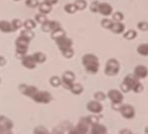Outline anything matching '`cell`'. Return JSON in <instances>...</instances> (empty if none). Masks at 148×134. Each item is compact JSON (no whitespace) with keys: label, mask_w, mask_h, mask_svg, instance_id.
<instances>
[{"label":"cell","mask_w":148,"mask_h":134,"mask_svg":"<svg viewBox=\"0 0 148 134\" xmlns=\"http://www.w3.org/2000/svg\"><path fill=\"white\" fill-rule=\"evenodd\" d=\"M82 64L85 70L89 74H97L100 68V61L94 53H86L82 56Z\"/></svg>","instance_id":"6da1fadb"},{"label":"cell","mask_w":148,"mask_h":134,"mask_svg":"<svg viewBox=\"0 0 148 134\" xmlns=\"http://www.w3.org/2000/svg\"><path fill=\"white\" fill-rule=\"evenodd\" d=\"M31 40H29L28 38L24 37V36L20 35L15 40V45H16V57L19 59H22L24 56L27 54L29 44H30Z\"/></svg>","instance_id":"7a4b0ae2"},{"label":"cell","mask_w":148,"mask_h":134,"mask_svg":"<svg viewBox=\"0 0 148 134\" xmlns=\"http://www.w3.org/2000/svg\"><path fill=\"white\" fill-rule=\"evenodd\" d=\"M90 126L91 125L88 122L87 117L83 116L78 120V122L75 126H72L70 128V130L68 131V134H87Z\"/></svg>","instance_id":"3957f363"},{"label":"cell","mask_w":148,"mask_h":134,"mask_svg":"<svg viewBox=\"0 0 148 134\" xmlns=\"http://www.w3.org/2000/svg\"><path fill=\"white\" fill-rule=\"evenodd\" d=\"M121 69V64L118 59L116 58H110L106 62V66H105V74L108 76H116L118 75Z\"/></svg>","instance_id":"277c9868"},{"label":"cell","mask_w":148,"mask_h":134,"mask_svg":"<svg viewBox=\"0 0 148 134\" xmlns=\"http://www.w3.org/2000/svg\"><path fill=\"white\" fill-rule=\"evenodd\" d=\"M37 104H49L52 100V96L47 91H38L36 94L31 98Z\"/></svg>","instance_id":"5b68a950"},{"label":"cell","mask_w":148,"mask_h":134,"mask_svg":"<svg viewBox=\"0 0 148 134\" xmlns=\"http://www.w3.org/2000/svg\"><path fill=\"white\" fill-rule=\"evenodd\" d=\"M76 80V75L74 74L72 71L67 70L65 72H63L62 76H61V81H62V84L61 86L66 90H70L72 84L75 82Z\"/></svg>","instance_id":"8992f818"},{"label":"cell","mask_w":148,"mask_h":134,"mask_svg":"<svg viewBox=\"0 0 148 134\" xmlns=\"http://www.w3.org/2000/svg\"><path fill=\"white\" fill-rule=\"evenodd\" d=\"M120 113L125 119H132L135 116V109L131 105L123 104L120 109Z\"/></svg>","instance_id":"52a82bcc"},{"label":"cell","mask_w":148,"mask_h":134,"mask_svg":"<svg viewBox=\"0 0 148 134\" xmlns=\"http://www.w3.org/2000/svg\"><path fill=\"white\" fill-rule=\"evenodd\" d=\"M18 89L21 92V94H23L26 97L32 98L36 93L38 92V88L36 86L33 85H28V84H20L18 86Z\"/></svg>","instance_id":"ba28073f"},{"label":"cell","mask_w":148,"mask_h":134,"mask_svg":"<svg viewBox=\"0 0 148 134\" xmlns=\"http://www.w3.org/2000/svg\"><path fill=\"white\" fill-rule=\"evenodd\" d=\"M72 124L69 121L65 120L62 121L61 123H59L58 125H56V127L52 129L51 133L52 134H68V131L70 130V128L72 127Z\"/></svg>","instance_id":"9c48e42d"},{"label":"cell","mask_w":148,"mask_h":134,"mask_svg":"<svg viewBox=\"0 0 148 134\" xmlns=\"http://www.w3.org/2000/svg\"><path fill=\"white\" fill-rule=\"evenodd\" d=\"M107 97L111 100V103H123V99H125L123 93L120 90H116V89L110 90L108 94H107Z\"/></svg>","instance_id":"30bf717a"},{"label":"cell","mask_w":148,"mask_h":134,"mask_svg":"<svg viewBox=\"0 0 148 134\" xmlns=\"http://www.w3.org/2000/svg\"><path fill=\"white\" fill-rule=\"evenodd\" d=\"M86 107L93 114H100L103 111V105L101 104V102H98L96 100L88 102Z\"/></svg>","instance_id":"8fae6325"},{"label":"cell","mask_w":148,"mask_h":134,"mask_svg":"<svg viewBox=\"0 0 148 134\" xmlns=\"http://www.w3.org/2000/svg\"><path fill=\"white\" fill-rule=\"evenodd\" d=\"M56 44L57 45V47H58V49L60 50V51H62V50L66 49L72 47L73 42H72V40H71L70 38H68V37H66V36H65V37L57 40L56 42Z\"/></svg>","instance_id":"7c38bea8"},{"label":"cell","mask_w":148,"mask_h":134,"mask_svg":"<svg viewBox=\"0 0 148 134\" xmlns=\"http://www.w3.org/2000/svg\"><path fill=\"white\" fill-rule=\"evenodd\" d=\"M108 133V129L104 124L98 122L96 124H93L90 126L89 131L87 134H107Z\"/></svg>","instance_id":"4fadbf2b"},{"label":"cell","mask_w":148,"mask_h":134,"mask_svg":"<svg viewBox=\"0 0 148 134\" xmlns=\"http://www.w3.org/2000/svg\"><path fill=\"white\" fill-rule=\"evenodd\" d=\"M61 28L60 24L56 21H49L47 20L46 23H44L42 25V30L44 31L45 33H51L53 31L57 30V29Z\"/></svg>","instance_id":"5bb4252c"},{"label":"cell","mask_w":148,"mask_h":134,"mask_svg":"<svg viewBox=\"0 0 148 134\" xmlns=\"http://www.w3.org/2000/svg\"><path fill=\"white\" fill-rule=\"evenodd\" d=\"M21 62H22V65L27 69H35L37 67V62L35 61L33 55H30V54H26L25 56L21 59Z\"/></svg>","instance_id":"9a60e30c"},{"label":"cell","mask_w":148,"mask_h":134,"mask_svg":"<svg viewBox=\"0 0 148 134\" xmlns=\"http://www.w3.org/2000/svg\"><path fill=\"white\" fill-rule=\"evenodd\" d=\"M14 122L11 118L6 116H0V131L6 129H13Z\"/></svg>","instance_id":"2e32d148"},{"label":"cell","mask_w":148,"mask_h":134,"mask_svg":"<svg viewBox=\"0 0 148 134\" xmlns=\"http://www.w3.org/2000/svg\"><path fill=\"white\" fill-rule=\"evenodd\" d=\"M98 13H100L105 17L111 16L113 14V7H112L111 4L107 3V2H100Z\"/></svg>","instance_id":"e0dca14e"},{"label":"cell","mask_w":148,"mask_h":134,"mask_svg":"<svg viewBox=\"0 0 148 134\" xmlns=\"http://www.w3.org/2000/svg\"><path fill=\"white\" fill-rule=\"evenodd\" d=\"M133 74L138 79H144L148 76V68L145 65L139 64V65L135 66L134 70H133Z\"/></svg>","instance_id":"ac0fdd59"},{"label":"cell","mask_w":148,"mask_h":134,"mask_svg":"<svg viewBox=\"0 0 148 134\" xmlns=\"http://www.w3.org/2000/svg\"><path fill=\"white\" fill-rule=\"evenodd\" d=\"M0 32L8 34V33L15 32V30H14V28L12 27V24L10 22L5 21V20H2V21H0Z\"/></svg>","instance_id":"d6986e66"},{"label":"cell","mask_w":148,"mask_h":134,"mask_svg":"<svg viewBox=\"0 0 148 134\" xmlns=\"http://www.w3.org/2000/svg\"><path fill=\"white\" fill-rule=\"evenodd\" d=\"M123 82H125L128 85V87H130V89H132L133 86H134L137 82H139V79H138L133 73H130L125 77Z\"/></svg>","instance_id":"ffe728a7"},{"label":"cell","mask_w":148,"mask_h":134,"mask_svg":"<svg viewBox=\"0 0 148 134\" xmlns=\"http://www.w3.org/2000/svg\"><path fill=\"white\" fill-rule=\"evenodd\" d=\"M38 8H39V12L40 14L47 15V14H49V13H51V12L52 5H51V4H49V2H47V1H42V3L39 4Z\"/></svg>","instance_id":"44dd1931"},{"label":"cell","mask_w":148,"mask_h":134,"mask_svg":"<svg viewBox=\"0 0 148 134\" xmlns=\"http://www.w3.org/2000/svg\"><path fill=\"white\" fill-rule=\"evenodd\" d=\"M110 30H111L114 34H116V35H120V34L125 33V26L121 22H114L113 26H112Z\"/></svg>","instance_id":"7402d4cb"},{"label":"cell","mask_w":148,"mask_h":134,"mask_svg":"<svg viewBox=\"0 0 148 134\" xmlns=\"http://www.w3.org/2000/svg\"><path fill=\"white\" fill-rule=\"evenodd\" d=\"M69 91H70L73 95L78 96V95H81L83 92H84V87H83V85H81L80 83H75V82H74Z\"/></svg>","instance_id":"603a6c76"},{"label":"cell","mask_w":148,"mask_h":134,"mask_svg":"<svg viewBox=\"0 0 148 134\" xmlns=\"http://www.w3.org/2000/svg\"><path fill=\"white\" fill-rule=\"evenodd\" d=\"M65 36H66L65 31L62 30V29H61V28L57 29V30H56V31H53V32H51V39L53 40L54 42H56L57 40L61 39V38L65 37Z\"/></svg>","instance_id":"cb8c5ba5"},{"label":"cell","mask_w":148,"mask_h":134,"mask_svg":"<svg viewBox=\"0 0 148 134\" xmlns=\"http://www.w3.org/2000/svg\"><path fill=\"white\" fill-rule=\"evenodd\" d=\"M33 57H34L35 61L37 62V64H42L47 60V55L42 51L35 52V53L33 54Z\"/></svg>","instance_id":"d4e9b609"},{"label":"cell","mask_w":148,"mask_h":134,"mask_svg":"<svg viewBox=\"0 0 148 134\" xmlns=\"http://www.w3.org/2000/svg\"><path fill=\"white\" fill-rule=\"evenodd\" d=\"M136 51L138 54L142 56H148V42L147 44H141L137 46Z\"/></svg>","instance_id":"484cf974"},{"label":"cell","mask_w":148,"mask_h":134,"mask_svg":"<svg viewBox=\"0 0 148 134\" xmlns=\"http://www.w3.org/2000/svg\"><path fill=\"white\" fill-rule=\"evenodd\" d=\"M137 37V33L134 30H128L123 33V38L127 40H132Z\"/></svg>","instance_id":"4316f807"},{"label":"cell","mask_w":148,"mask_h":134,"mask_svg":"<svg viewBox=\"0 0 148 134\" xmlns=\"http://www.w3.org/2000/svg\"><path fill=\"white\" fill-rule=\"evenodd\" d=\"M49 84H51L52 87L56 88V87L61 86L62 81H61V78L58 77V76H51V77L49 78Z\"/></svg>","instance_id":"83f0119b"},{"label":"cell","mask_w":148,"mask_h":134,"mask_svg":"<svg viewBox=\"0 0 148 134\" xmlns=\"http://www.w3.org/2000/svg\"><path fill=\"white\" fill-rule=\"evenodd\" d=\"M74 5H75L76 9L80 11L84 10V9H86V7H87V1L86 0H75L74 1Z\"/></svg>","instance_id":"f1b7e54d"},{"label":"cell","mask_w":148,"mask_h":134,"mask_svg":"<svg viewBox=\"0 0 148 134\" xmlns=\"http://www.w3.org/2000/svg\"><path fill=\"white\" fill-rule=\"evenodd\" d=\"M33 134H52L51 131L45 126H37L33 130Z\"/></svg>","instance_id":"f546056e"},{"label":"cell","mask_w":148,"mask_h":134,"mask_svg":"<svg viewBox=\"0 0 148 134\" xmlns=\"http://www.w3.org/2000/svg\"><path fill=\"white\" fill-rule=\"evenodd\" d=\"M23 26L25 27L26 30H34V29L37 27V25H36V21L32 20V19H28V20H26L25 22L23 23Z\"/></svg>","instance_id":"4dcf8cb0"},{"label":"cell","mask_w":148,"mask_h":134,"mask_svg":"<svg viewBox=\"0 0 148 134\" xmlns=\"http://www.w3.org/2000/svg\"><path fill=\"white\" fill-rule=\"evenodd\" d=\"M112 15H113V19H112V20H113L114 22H123V19H125V15H123L121 11L114 12Z\"/></svg>","instance_id":"1f68e13d"},{"label":"cell","mask_w":148,"mask_h":134,"mask_svg":"<svg viewBox=\"0 0 148 134\" xmlns=\"http://www.w3.org/2000/svg\"><path fill=\"white\" fill-rule=\"evenodd\" d=\"M107 99V95L105 94L102 91H97V92L94 93V100H98V102H103Z\"/></svg>","instance_id":"d6a6232c"},{"label":"cell","mask_w":148,"mask_h":134,"mask_svg":"<svg viewBox=\"0 0 148 134\" xmlns=\"http://www.w3.org/2000/svg\"><path fill=\"white\" fill-rule=\"evenodd\" d=\"M87 120L88 122L90 123V125H93V124H96L98 122H100V117L98 116V114H90V116H87Z\"/></svg>","instance_id":"836d02e7"},{"label":"cell","mask_w":148,"mask_h":134,"mask_svg":"<svg viewBox=\"0 0 148 134\" xmlns=\"http://www.w3.org/2000/svg\"><path fill=\"white\" fill-rule=\"evenodd\" d=\"M114 24V21L112 20V19H108V18H105L103 19V20L101 21V26L104 29H108V30H110L111 29V27L113 26Z\"/></svg>","instance_id":"e575fe53"},{"label":"cell","mask_w":148,"mask_h":134,"mask_svg":"<svg viewBox=\"0 0 148 134\" xmlns=\"http://www.w3.org/2000/svg\"><path fill=\"white\" fill-rule=\"evenodd\" d=\"M61 53H62V55L65 57V58L70 59L74 56V49H72V47H69V49H66L62 50Z\"/></svg>","instance_id":"d590c367"},{"label":"cell","mask_w":148,"mask_h":134,"mask_svg":"<svg viewBox=\"0 0 148 134\" xmlns=\"http://www.w3.org/2000/svg\"><path fill=\"white\" fill-rule=\"evenodd\" d=\"M64 10H65L66 13H68V14H74L76 11H77V9H76L74 3H68L64 6Z\"/></svg>","instance_id":"8d00e7d4"},{"label":"cell","mask_w":148,"mask_h":134,"mask_svg":"<svg viewBox=\"0 0 148 134\" xmlns=\"http://www.w3.org/2000/svg\"><path fill=\"white\" fill-rule=\"evenodd\" d=\"M35 20H36V22L37 23H39V24H44V23H46L47 21V17L46 15H44V14H37V15L35 16Z\"/></svg>","instance_id":"74e56055"},{"label":"cell","mask_w":148,"mask_h":134,"mask_svg":"<svg viewBox=\"0 0 148 134\" xmlns=\"http://www.w3.org/2000/svg\"><path fill=\"white\" fill-rule=\"evenodd\" d=\"M20 35H22V36H24V37H26V38H28L29 40H32V39H34V38H35V34L33 33L31 30H26V29L24 31H21Z\"/></svg>","instance_id":"f35d334b"},{"label":"cell","mask_w":148,"mask_h":134,"mask_svg":"<svg viewBox=\"0 0 148 134\" xmlns=\"http://www.w3.org/2000/svg\"><path fill=\"white\" fill-rule=\"evenodd\" d=\"M143 89H144V87H143L142 84L140 82H137L134 86H133V88L131 89V91H133L135 94H140V93L143 91Z\"/></svg>","instance_id":"ab89813d"},{"label":"cell","mask_w":148,"mask_h":134,"mask_svg":"<svg viewBox=\"0 0 148 134\" xmlns=\"http://www.w3.org/2000/svg\"><path fill=\"white\" fill-rule=\"evenodd\" d=\"M11 24H12V27L14 28V30H15V31L21 29V27L23 26V23H22V21H21L20 19H14V20L11 22Z\"/></svg>","instance_id":"60d3db41"},{"label":"cell","mask_w":148,"mask_h":134,"mask_svg":"<svg viewBox=\"0 0 148 134\" xmlns=\"http://www.w3.org/2000/svg\"><path fill=\"white\" fill-rule=\"evenodd\" d=\"M99 5H100L99 1H97V0L93 1L90 4V11L93 12V13H98V11H99Z\"/></svg>","instance_id":"b9f144b4"},{"label":"cell","mask_w":148,"mask_h":134,"mask_svg":"<svg viewBox=\"0 0 148 134\" xmlns=\"http://www.w3.org/2000/svg\"><path fill=\"white\" fill-rule=\"evenodd\" d=\"M40 2L38 0H26V6L29 8H37L39 6Z\"/></svg>","instance_id":"7bdbcfd3"},{"label":"cell","mask_w":148,"mask_h":134,"mask_svg":"<svg viewBox=\"0 0 148 134\" xmlns=\"http://www.w3.org/2000/svg\"><path fill=\"white\" fill-rule=\"evenodd\" d=\"M137 28L139 29L140 31H142V32H147L148 31V23L144 22V21L139 22L137 24Z\"/></svg>","instance_id":"ee69618b"},{"label":"cell","mask_w":148,"mask_h":134,"mask_svg":"<svg viewBox=\"0 0 148 134\" xmlns=\"http://www.w3.org/2000/svg\"><path fill=\"white\" fill-rule=\"evenodd\" d=\"M120 88H121V92L123 93V94H125V93H128L130 91H131V89H130V87H128L127 84H126L125 82H123V81L121 83Z\"/></svg>","instance_id":"f6af8a7d"},{"label":"cell","mask_w":148,"mask_h":134,"mask_svg":"<svg viewBox=\"0 0 148 134\" xmlns=\"http://www.w3.org/2000/svg\"><path fill=\"white\" fill-rule=\"evenodd\" d=\"M123 103H112V109L116 111H120Z\"/></svg>","instance_id":"bcb514c9"},{"label":"cell","mask_w":148,"mask_h":134,"mask_svg":"<svg viewBox=\"0 0 148 134\" xmlns=\"http://www.w3.org/2000/svg\"><path fill=\"white\" fill-rule=\"evenodd\" d=\"M119 134H133L132 131L130 130V129L128 128H123L120 130V132H119Z\"/></svg>","instance_id":"7dc6e473"},{"label":"cell","mask_w":148,"mask_h":134,"mask_svg":"<svg viewBox=\"0 0 148 134\" xmlns=\"http://www.w3.org/2000/svg\"><path fill=\"white\" fill-rule=\"evenodd\" d=\"M6 58L4 56H2V55H0V67H2V66H4L6 64Z\"/></svg>","instance_id":"c3c4849f"},{"label":"cell","mask_w":148,"mask_h":134,"mask_svg":"<svg viewBox=\"0 0 148 134\" xmlns=\"http://www.w3.org/2000/svg\"><path fill=\"white\" fill-rule=\"evenodd\" d=\"M0 134H14L12 129H6V130H1L0 131Z\"/></svg>","instance_id":"681fc988"},{"label":"cell","mask_w":148,"mask_h":134,"mask_svg":"<svg viewBox=\"0 0 148 134\" xmlns=\"http://www.w3.org/2000/svg\"><path fill=\"white\" fill-rule=\"evenodd\" d=\"M45 1L49 2V3L51 4V5H54V4L57 3V1H58V0H45Z\"/></svg>","instance_id":"f907efd6"},{"label":"cell","mask_w":148,"mask_h":134,"mask_svg":"<svg viewBox=\"0 0 148 134\" xmlns=\"http://www.w3.org/2000/svg\"><path fill=\"white\" fill-rule=\"evenodd\" d=\"M144 132H145V134H148V126H146V127H145Z\"/></svg>","instance_id":"816d5d0a"},{"label":"cell","mask_w":148,"mask_h":134,"mask_svg":"<svg viewBox=\"0 0 148 134\" xmlns=\"http://www.w3.org/2000/svg\"><path fill=\"white\" fill-rule=\"evenodd\" d=\"M14 1H20V0H14Z\"/></svg>","instance_id":"f5cc1de1"},{"label":"cell","mask_w":148,"mask_h":134,"mask_svg":"<svg viewBox=\"0 0 148 134\" xmlns=\"http://www.w3.org/2000/svg\"><path fill=\"white\" fill-rule=\"evenodd\" d=\"M0 83H1V78H0Z\"/></svg>","instance_id":"db71d44e"},{"label":"cell","mask_w":148,"mask_h":134,"mask_svg":"<svg viewBox=\"0 0 148 134\" xmlns=\"http://www.w3.org/2000/svg\"><path fill=\"white\" fill-rule=\"evenodd\" d=\"M107 134H108V133H107Z\"/></svg>","instance_id":"11a10c76"},{"label":"cell","mask_w":148,"mask_h":134,"mask_svg":"<svg viewBox=\"0 0 148 134\" xmlns=\"http://www.w3.org/2000/svg\"><path fill=\"white\" fill-rule=\"evenodd\" d=\"M147 32H148V31H147Z\"/></svg>","instance_id":"9f6ffc18"}]
</instances>
